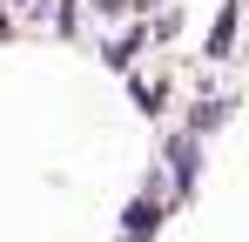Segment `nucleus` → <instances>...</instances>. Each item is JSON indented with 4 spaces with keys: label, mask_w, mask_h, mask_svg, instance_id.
Segmentation results:
<instances>
[{
    "label": "nucleus",
    "mask_w": 249,
    "mask_h": 242,
    "mask_svg": "<svg viewBox=\"0 0 249 242\" xmlns=\"http://www.w3.org/2000/svg\"><path fill=\"white\" fill-rule=\"evenodd\" d=\"M155 215H162L155 202H135V208H128V242H135V236H148V229H155Z\"/></svg>",
    "instance_id": "nucleus-1"
},
{
    "label": "nucleus",
    "mask_w": 249,
    "mask_h": 242,
    "mask_svg": "<svg viewBox=\"0 0 249 242\" xmlns=\"http://www.w3.org/2000/svg\"><path fill=\"white\" fill-rule=\"evenodd\" d=\"M189 175H196V135H182V141H175V182L189 189Z\"/></svg>",
    "instance_id": "nucleus-2"
}]
</instances>
